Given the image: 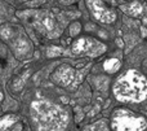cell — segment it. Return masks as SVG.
Returning <instances> with one entry per match:
<instances>
[{
    "label": "cell",
    "mask_w": 147,
    "mask_h": 131,
    "mask_svg": "<svg viewBox=\"0 0 147 131\" xmlns=\"http://www.w3.org/2000/svg\"><path fill=\"white\" fill-rule=\"evenodd\" d=\"M102 66H103V70L107 74H115V73H117L121 69L123 62H121V60L117 59V57H109V59L105 60Z\"/></svg>",
    "instance_id": "10"
},
{
    "label": "cell",
    "mask_w": 147,
    "mask_h": 131,
    "mask_svg": "<svg viewBox=\"0 0 147 131\" xmlns=\"http://www.w3.org/2000/svg\"><path fill=\"white\" fill-rule=\"evenodd\" d=\"M30 119L36 130L61 131L69 127L70 113L48 99H35L30 104Z\"/></svg>",
    "instance_id": "1"
},
{
    "label": "cell",
    "mask_w": 147,
    "mask_h": 131,
    "mask_svg": "<svg viewBox=\"0 0 147 131\" xmlns=\"http://www.w3.org/2000/svg\"><path fill=\"white\" fill-rule=\"evenodd\" d=\"M111 92L121 104H141L147 100V77L137 69H128L114 81Z\"/></svg>",
    "instance_id": "2"
},
{
    "label": "cell",
    "mask_w": 147,
    "mask_h": 131,
    "mask_svg": "<svg viewBox=\"0 0 147 131\" xmlns=\"http://www.w3.org/2000/svg\"><path fill=\"white\" fill-rule=\"evenodd\" d=\"M109 122L110 129L116 131H142L147 129L146 117L125 106L114 109Z\"/></svg>",
    "instance_id": "4"
},
{
    "label": "cell",
    "mask_w": 147,
    "mask_h": 131,
    "mask_svg": "<svg viewBox=\"0 0 147 131\" xmlns=\"http://www.w3.org/2000/svg\"><path fill=\"white\" fill-rule=\"evenodd\" d=\"M18 119H20V117L17 114H5V116L0 117V131L13 127L18 122Z\"/></svg>",
    "instance_id": "11"
},
{
    "label": "cell",
    "mask_w": 147,
    "mask_h": 131,
    "mask_svg": "<svg viewBox=\"0 0 147 131\" xmlns=\"http://www.w3.org/2000/svg\"><path fill=\"white\" fill-rule=\"evenodd\" d=\"M51 81L56 86L61 88H67V90H72L80 83V74L75 68L71 65H59L51 75Z\"/></svg>",
    "instance_id": "7"
},
{
    "label": "cell",
    "mask_w": 147,
    "mask_h": 131,
    "mask_svg": "<svg viewBox=\"0 0 147 131\" xmlns=\"http://www.w3.org/2000/svg\"><path fill=\"white\" fill-rule=\"evenodd\" d=\"M31 20L34 21V25L36 26V30H39L41 34L47 35L48 38H54L59 34V22L57 20L56 16H53V13L51 12H38L35 13L34 18L31 17Z\"/></svg>",
    "instance_id": "8"
},
{
    "label": "cell",
    "mask_w": 147,
    "mask_h": 131,
    "mask_svg": "<svg viewBox=\"0 0 147 131\" xmlns=\"http://www.w3.org/2000/svg\"><path fill=\"white\" fill-rule=\"evenodd\" d=\"M119 8L123 13L134 18H140L145 13V4L141 3L140 0H132V1L128 3H123V4L119 5Z\"/></svg>",
    "instance_id": "9"
},
{
    "label": "cell",
    "mask_w": 147,
    "mask_h": 131,
    "mask_svg": "<svg viewBox=\"0 0 147 131\" xmlns=\"http://www.w3.org/2000/svg\"><path fill=\"white\" fill-rule=\"evenodd\" d=\"M107 51V44L90 35H79L71 43V52L74 56L97 59Z\"/></svg>",
    "instance_id": "5"
},
{
    "label": "cell",
    "mask_w": 147,
    "mask_h": 131,
    "mask_svg": "<svg viewBox=\"0 0 147 131\" xmlns=\"http://www.w3.org/2000/svg\"><path fill=\"white\" fill-rule=\"evenodd\" d=\"M3 100H4V93H3V91L0 90V104L3 103Z\"/></svg>",
    "instance_id": "14"
},
{
    "label": "cell",
    "mask_w": 147,
    "mask_h": 131,
    "mask_svg": "<svg viewBox=\"0 0 147 131\" xmlns=\"http://www.w3.org/2000/svg\"><path fill=\"white\" fill-rule=\"evenodd\" d=\"M62 53H63V49H62L61 47H57V46H52L47 49V56H48L49 59L58 57V56H61Z\"/></svg>",
    "instance_id": "13"
},
{
    "label": "cell",
    "mask_w": 147,
    "mask_h": 131,
    "mask_svg": "<svg viewBox=\"0 0 147 131\" xmlns=\"http://www.w3.org/2000/svg\"><path fill=\"white\" fill-rule=\"evenodd\" d=\"M85 4L90 16L97 22L103 23V25H111L116 22V9L112 8V5H110L106 0H85Z\"/></svg>",
    "instance_id": "6"
},
{
    "label": "cell",
    "mask_w": 147,
    "mask_h": 131,
    "mask_svg": "<svg viewBox=\"0 0 147 131\" xmlns=\"http://www.w3.org/2000/svg\"><path fill=\"white\" fill-rule=\"evenodd\" d=\"M0 38L9 46L13 55L21 61L32 57L34 47L23 29L13 23H4L0 26Z\"/></svg>",
    "instance_id": "3"
},
{
    "label": "cell",
    "mask_w": 147,
    "mask_h": 131,
    "mask_svg": "<svg viewBox=\"0 0 147 131\" xmlns=\"http://www.w3.org/2000/svg\"><path fill=\"white\" fill-rule=\"evenodd\" d=\"M81 30H83V27H81V23L79 22V21H74V22L70 23V26H69V34L71 38L79 36L81 33Z\"/></svg>",
    "instance_id": "12"
}]
</instances>
